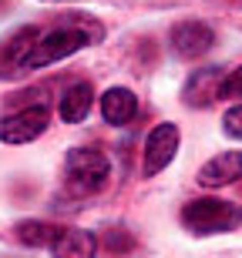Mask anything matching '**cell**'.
<instances>
[{"instance_id":"16","label":"cell","mask_w":242,"mask_h":258,"mask_svg":"<svg viewBox=\"0 0 242 258\" xmlns=\"http://www.w3.org/2000/svg\"><path fill=\"white\" fill-rule=\"evenodd\" d=\"M222 131L229 134V138H235V141H242V104L229 107L222 117Z\"/></svg>"},{"instance_id":"10","label":"cell","mask_w":242,"mask_h":258,"mask_svg":"<svg viewBox=\"0 0 242 258\" xmlns=\"http://www.w3.org/2000/svg\"><path fill=\"white\" fill-rule=\"evenodd\" d=\"M135 114H138V97L128 87H108L101 94V117L108 124L121 127L128 121H135Z\"/></svg>"},{"instance_id":"9","label":"cell","mask_w":242,"mask_h":258,"mask_svg":"<svg viewBox=\"0 0 242 258\" xmlns=\"http://www.w3.org/2000/svg\"><path fill=\"white\" fill-rule=\"evenodd\" d=\"M242 178V151H225L215 154L209 164H202L199 171V184L205 188H222V184H232Z\"/></svg>"},{"instance_id":"12","label":"cell","mask_w":242,"mask_h":258,"mask_svg":"<svg viewBox=\"0 0 242 258\" xmlns=\"http://www.w3.org/2000/svg\"><path fill=\"white\" fill-rule=\"evenodd\" d=\"M54 258H94L98 255V238L84 228H61L58 241L51 245Z\"/></svg>"},{"instance_id":"5","label":"cell","mask_w":242,"mask_h":258,"mask_svg":"<svg viewBox=\"0 0 242 258\" xmlns=\"http://www.w3.org/2000/svg\"><path fill=\"white\" fill-rule=\"evenodd\" d=\"M175 151H178V127L175 124H155L145 138V158H141V174L155 178L172 164Z\"/></svg>"},{"instance_id":"4","label":"cell","mask_w":242,"mask_h":258,"mask_svg":"<svg viewBox=\"0 0 242 258\" xmlns=\"http://www.w3.org/2000/svg\"><path fill=\"white\" fill-rule=\"evenodd\" d=\"M47 124H51V111L44 104L20 107V111H14V114H7L0 121V141L4 144H27L47 131Z\"/></svg>"},{"instance_id":"3","label":"cell","mask_w":242,"mask_h":258,"mask_svg":"<svg viewBox=\"0 0 242 258\" xmlns=\"http://www.w3.org/2000/svg\"><path fill=\"white\" fill-rule=\"evenodd\" d=\"M182 225L192 235H222L242 228V208L225 198H192L182 208Z\"/></svg>"},{"instance_id":"13","label":"cell","mask_w":242,"mask_h":258,"mask_svg":"<svg viewBox=\"0 0 242 258\" xmlns=\"http://www.w3.org/2000/svg\"><path fill=\"white\" fill-rule=\"evenodd\" d=\"M14 235L27 248H51L61 235V225H51V221H40V218H27V221H17Z\"/></svg>"},{"instance_id":"7","label":"cell","mask_w":242,"mask_h":258,"mask_svg":"<svg viewBox=\"0 0 242 258\" xmlns=\"http://www.w3.org/2000/svg\"><path fill=\"white\" fill-rule=\"evenodd\" d=\"M40 27H20L14 30L4 44H0V77H17L24 74V60H27Z\"/></svg>"},{"instance_id":"15","label":"cell","mask_w":242,"mask_h":258,"mask_svg":"<svg viewBox=\"0 0 242 258\" xmlns=\"http://www.w3.org/2000/svg\"><path fill=\"white\" fill-rule=\"evenodd\" d=\"M219 97H242V64L222 77V84H219Z\"/></svg>"},{"instance_id":"11","label":"cell","mask_w":242,"mask_h":258,"mask_svg":"<svg viewBox=\"0 0 242 258\" xmlns=\"http://www.w3.org/2000/svg\"><path fill=\"white\" fill-rule=\"evenodd\" d=\"M91 104H94V87L87 84V81H78V84H71L68 91L61 94L58 114H61V121H68V124H81V121L91 114Z\"/></svg>"},{"instance_id":"6","label":"cell","mask_w":242,"mask_h":258,"mask_svg":"<svg viewBox=\"0 0 242 258\" xmlns=\"http://www.w3.org/2000/svg\"><path fill=\"white\" fill-rule=\"evenodd\" d=\"M212 44H215V34H212L209 24H202V20H182V24L172 27V50L178 54V57H185V60L202 57Z\"/></svg>"},{"instance_id":"14","label":"cell","mask_w":242,"mask_h":258,"mask_svg":"<svg viewBox=\"0 0 242 258\" xmlns=\"http://www.w3.org/2000/svg\"><path fill=\"white\" fill-rule=\"evenodd\" d=\"M135 241H131V235H128L125 228H108L105 235V248L111 251V255H128V248H131Z\"/></svg>"},{"instance_id":"1","label":"cell","mask_w":242,"mask_h":258,"mask_svg":"<svg viewBox=\"0 0 242 258\" xmlns=\"http://www.w3.org/2000/svg\"><path fill=\"white\" fill-rule=\"evenodd\" d=\"M101 34H105L101 24H94V20H87V17H71L61 27L40 30L30 54H27V60H24V71H40V67L58 64V60L84 50L87 44H98Z\"/></svg>"},{"instance_id":"8","label":"cell","mask_w":242,"mask_h":258,"mask_svg":"<svg viewBox=\"0 0 242 258\" xmlns=\"http://www.w3.org/2000/svg\"><path fill=\"white\" fill-rule=\"evenodd\" d=\"M222 71L219 67H199L192 77H188V84H185L182 97L188 107H209L219 97V84H222Z\"/></svg>"},{"instance_id":"2","label":"cell","mask_w":242,"mask_h":258,"mask_svg":"<svg viewBox=\"0 0 242 258\" xmlns=\"http://www.w3.org/2000/svg\"><path fill=\"white\" fill-rule=\"evenodd\" d=\"M111 178V161L101 148H74L64 161V184L71 195L87 198L98 195Z\"/></svg>"}]
</instances>
